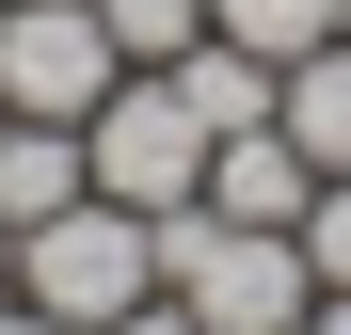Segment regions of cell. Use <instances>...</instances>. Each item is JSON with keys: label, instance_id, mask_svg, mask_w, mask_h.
<instances>
[{"label": "cell", "instance_id": "cell-14", "mask_svg": "<svg viewBox=\"0 0 351 335\" xmlns=\"http://www.w3.org/2000/svg\"><path fill=\"white\" fill-rule=\"evenodd\" d=\"M0 303H16V223H0Z\"/></svg>", "mask_w": 351, "mask_h": 335}, {"label": "cell", "instance_id": "cell-9", "mask_svg": "<svg viewBox=\"0 0 351 335\" xmlns=\"http://www.w3.org/2000/svg\"><path fill=\"white\" fill-rule=\"evenodd\" d=\"M208 32H223V48H256V64H304V48L351 32V0H208Z\"/></svg>", "mask_w": 351, "mask_h": 335}, {"label": "cell", "instance_id": "cell-6", "mask_svg": "<svg viewBox=\"0 0 351 335\" xmlns=\"http://www.w3.org/2000/svg\"><path fill=\"white\" fill-rule=\"evenodd\" d=\"M80 192H96L80 128H48V112H0V223H48V208H80Z\"/></svg>", "mask_w": 351, "mask_h": 335}, {"label": "cell", "instance_id": "cell-8", "mask_svg": "<svg viewBox=\"0 0 351 335\" xmlns=\"http://www.w3.org/2000/svg\"><path fill=\"white\" fill-rule=\"evenodd\" d=\"M271 128L304 144L319 176H351V32H335V48H304V64L271 80Z\"/></svg>", "mask_w": 351, "mask_h": 335}, {"label": "cell", "instance_id": "cell-1", "mask_svg": "<svg viewBox=\"0 0 351 335\" xmlns=\"http://www.w3.org/2000/svg\"><path fill=\"white\" fill-rule=\"evenodd\" d=\"M160 303H192L208 335H304V303H319L304 223H223L208 192L160 208Z\"/></svg>", "mask_w": 351, "mask_h": 335}, {"label": "cell", "instance_id": "cell-3", "mask_svg": "<svg viewBox=\"0 0 351 335\" xmlns=\"http://www.w3.org/2000/svg\"><path fill=\"white\" fill-rule=\"evenodd\" d=\"M80 160H96V192H112V208H144V223L208 192V128H192V96H176L160 64H128V80L96 96V128H80Z\"/></svg>", "mask_w": 351, "mask_h": 335}, {"label": "cell", "instance_id": "cell-5", "mask_svg": "<svg viewBox=\"0 0 351 335\" xmlns=\"http://www.w3.org/2000/svg\"><path fill=\"white\" fill-rule=\"evenodd\" d=\"M304 192H319V160L287 144V128H240V144H208V208H223V223H304Z\"/></svg>", "mask_w": 351, "mask_h": 335}, {"label": "cell", "instance_id": "cell-13", "mask_svg": "<svg viewBox=\"0 0 351 335\" xmlns=\"http://www.w3.org/2000/svg\"><path fill=\"white\" fill-rule=\"evenodd\" d=\"M304 335H351V288H319V303H304Z\"/></svg>", "mask_w": 351, "mask_h": 335}, {"label": "cell", "instance_id": "cell-10", "mask_svg": "<svg viewBox=\"0 0 351 335\" xmlns=\"http://www.w3.org/2000/svg\"><path fill=\"white\" fill-rule=\"evenodd\" d=\"M112 16V48H128V64H176V48L208 32V0H96Z\"/></svg>", "mask_w": 351, "mask_h": 335}, {"label": "cell", "instance_id": "cell-4", "mask_svg": "<svg viewBox=\"0 0 351 335\" xmlns=\"http://www.w3.org/2000/svg\"><path fill=\"white\" fill-rule=\"evenodd\" d=\"M128 80L96 0H0V112H48V128H96V96Z\"/></svg>", "mask_w": 351, "mask_h": 335}, {"label": "cell", "instance_id": "cell-2", "mask_svg": "<svg viewBox=\"0 0 351 335\" xmlns=\"http://www.w3.org/2000/svg\"><path fill=\"white\" fill-rule=\"evenodd\" d=\"M16 303L80 319V335H96V319H128V303H160V223H144V208H112V192L16 223Z\"/></svg>", "mask_w": 351, "mask_h": 335}, {"label": "cell", "instance_id": "cell-7", "mask_svg": "<svg viewBox=\"0 0 351 335\" xmlns=\"http://www.w3.org/2000/svg\"><path fill=\"white\" fill-rule=\"evenodd\" d=\"M160 80L192 96V128H208V144H240V128H271V80H287V64H256V48H223V32H192V48L160 64Z\"/></svg>", "mask_w": 351, "mask_h": 335}, {"label": "cell", "instance_id": "cell-12", "mask_svg": "<svg viewBox=\"0 0 351 335\" xmlns=\"http://www.w3.org/2000/svg\"><path fill=\"white\" fill-rule=\"evenodd\" d=\"M0 335H80V319H48V303H0Z\"/></svg>", "mask_w": 351, "mask_h": 335}, {"label": "cell", "instance_id": "cell-11", "mask_svg": "<svg viewBox=\"0 0 351 335\" xmlns=\"http://www.w3.org/2000/svg\"><path fill=\"white\" fill-rule=\"evenodd\" d=\"M96 335H208L192 303H128V319H96Z\"/></svg>", "mask_w": 351, "mask_h": 335}]
</instances>
